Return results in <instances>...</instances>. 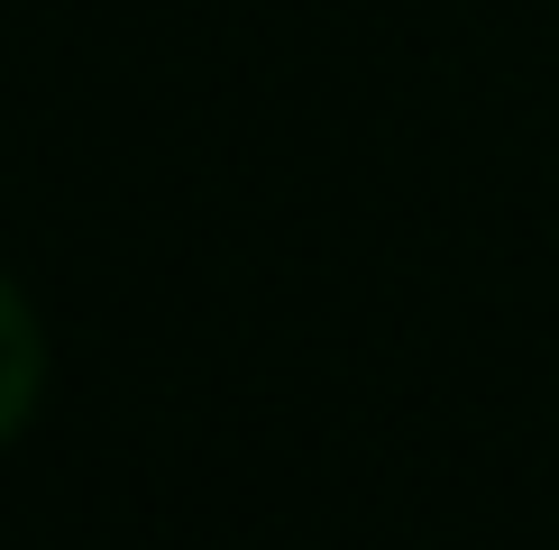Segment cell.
Segmentation results:
<instances>
[{
	"mask_svg": "<svg viewBox=\"0 0 559 550\" xmlns=\"http://www.w3.org/2000/svg\"><path fill=\"white\" fill-rule=\"evenodd\" d=\"M37 395H46V331H37V312L10 294V275H0V450L28 431Z\"/></svg>",
	"mask_w": 559,
	"mask_h": 550,
	"instance_id": "1",
	"label": "cell"
}]
</instances>
